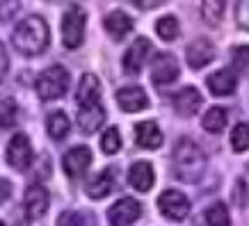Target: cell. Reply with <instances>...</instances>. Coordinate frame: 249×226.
<instances>
[{
	"instance_id": "cell-32",
	"label": "cell",
	"mask_w": 249,
	"mask_h": 226,
	"mask_svg": "<svg viewBox=\"0 0 249 226\" xmlns=\"http://www.w3.org/2000/svg\"><path fill=\"white\" fill-rule=\"evenodd\" d=\"M249 67V46L233 48V71H245Z\"/></svg>"
},
{
	"instance_id": "cell-27",
	"label": "cell",
	"mask_w": 249,
	"mask_h": 226,
	"mask_svg": "<svg viewBox=\"0 0 249 226\" xmlns=\"http://www.w3.org/2000/svg\"><path fill=\"white\" fill-rule=\"evenodd\" d=\"M206 219H208V224L211 226H231V215H229V208L227 204H213L208 210H206Z\"/></svg>"
},
{
	"instance_id": "cell-15",
	"label": "cell",
	"mask_w": 249,
	"mask_h": 226,
	"mask_svg": "<svg viewBox=\"0 0 249 226\" xmlns=\"http://www.w3.org/2000/svg\"><path fill=\"white\" fill-rule=\"evenodd\" d=\"M106 121V110L101 103H91V105H80L78 107V126L83 133L91 135L101 128V123Z\"/></svg>"
},
{
	"instance_id": "cell-6",
	"label": "cell",
	"mask_w": 249,
	"mask_h": 226,
	"mask_svg": "<svg viewBox=\"0 0 249 226\" xmlns=\"http://www.w3.org/2000/svg\"><path fill=\"white\" fill-rule=\"evenodd\" d=\"M140 215H142V206L137 204L135 199L124 196V199H119L117 204L110 206V210H107V222H110V226H130L140 219Z\"/></svg>"
},
{
	"instance_id": "cell-4",
	"label": "cell",
	"mask_w": 249,
	"mask_h": 226,
	"mask_svg": "<svg viewBox=\"0 0 249 226\" xmlns=\"http://www.w3.org/2000/svg\"><path fill=\"white\" fill-rule=\"evenodd\" d=\"M85 23H87V14L80 7L71 5L62 16V41L69 51H76L83 44L85 37Z\"/></svg>"
},
{
	"instance_id": "cell-22",
	"label": "cell",
	"mask_w": 249,
	"mask_h": 226,
	"mask_svg": "<svg viewBox=\"0 0 249 226\" xmlns=\"http://www.w3.org/2000/svg\"><path fill=\"white\" fill-rule=\"evenodd\" d=\"M46 130H48V135L53 137V139H64L69 135V130H71V121H69L67 112H53L46 121Z\"/></svg>"
},
{
	"instance_id": "cell-31",
	"label": "cell",
	"mask_w": 249,
	"mask_h": 226,
	"mask_svg": "<svg viewBox=\"0 0 249 226\" xmlns=\"http://www.w3.org/2000/svg\"><path fill=\"white\" fill-rule=\"evenodd\" d=\"M235 23L240 30H249V0H235Z\"/></svg>"
},
{
	"instance_id": "cell-19",
	"label": "cell",
	"mask_w": 249,
	"mask_h": 226,
	"mask_svg": "<svg viewBox=\"0 0 249 226\" xmlns=\"http://www.w3.org/2000/svg\"><path fill=\"white\" fill-rule=\"evenodd\" d=\"M76 101L78 107L80 105H91V103H101V83L94 73H85L78 83L76 91Z\"/></svg>"
},
{
	"instance_id": "cell-18",
	"label": "cell",
	"mask_w": 249,
	"mask_h": 226,
	"mask_svg": "<svg viewBox=\"0 0 249 226\" xmlns=\"http://www.w3.org/2000/svg\"><path fill=\"white\" fill-rule=\"evenodd\" d=\"M135 144L142 149H158L162 144V130L156 121H140L135 126Z\"/></svg>"
},
{
	"instance_id": "cell-34",
	"label": "cell",
	"mask_w": 249,
	"mask_h": 226,
	"mask_svg": "<svg viewBox=\"0 0 249 226\" xmlns=\"http://www.w3.org/2000/svg\"><path fill=\"white\" fill-rule=\"evenodd\" d=\"M9 73V55H7V48L0 44V83L7 78Z\"/></svg>"
},
{
	"instance_id": "cell-30",
	"label": "cell",
	"mask_w": 249,
	"mask_h": 226,
	"mask_svg": "<svg viewBox=\"0 0 249 226\" xmlns=\"http://www.w3.org/2000/svg\"><path fill=\"white\" fill-rule=\"evenodd\" d=\"M231 146L238 153L249 151V126L247 123H238L233 128V133H231Z\"/></svg>"
},
{
	"instance_id": "cell-33",
	"label": "cell",
	"mask_w": 249,
	"mask_h": 226,
	"mask_svg": "<svg viewBox=\"0 0 249 226\" xmlns=\"http://www.w3.org/2000/svg\"><path fill=\"white\" fill-rule=\"evenodd\" d=\"M18 0H0V21H9L14 18L16 12H18Z\"/></svg>"
},
{
	"instance_id": "cell-36",
	"label": "cell",
	"mask_w": 249,
	"mask_h": 226,
	"mask_svg": "<svg viewBox=\"0 0 249 226\" xmlns=\"http://www.w3.org/2000/svg\"><path fill=\"white\" fill-rule=\"evenodd\" d=\"M140 9H153L156 5H160V2H165V0H133Z\"/></svg>"
},
{
	"instance_id": "cell-9",
	"label": "cell",
	"mask_w": 249,
	"mask_h": 226,
	"mask_svg": "<svg viewBox=\"0 0 249 226\" xmlns=\"http://www.w3.org/2000/svg\"><path fill=\"white\" fill-rule=\"evenodd\" d=\"M178 78V62L169 53L156 55L151 64V80L153 85H169Z\"/></svg>"
},
{
	"instance_id": "cell-24",
	"label": "cell",
	"mask_w": 249,
	"mask_h": 226,
	"mask_svg": "<svg viewBox=\"0 0 249 226\" xmlns=\"http://www.w3.org/2000/svg\"><path fill=\"white\" fill-rule=\"evenodd\" d=\"M18 105L12 96H0V130H7L16 123Z\"/></svg>"
},
{
	"instance_id": "cell-23",
	"label": "cell",
	"mask_w": 249,
	"mask_h": 226,
	"mask_svg": "<svg viewBox=\"0 0 249 226\" xmlns=\"http://www.w3.org/2000/svg\"><path fill=\"white\" fill-rule=\"evenodd\" d=\"M201 126H204V130L213 133V135L222 133V130L227 128V110H224V107H211V110L204 114Z\"/></svg>"
},
{
	"instance_id": "cell-16",
	"label": "cell",
	"mask_w": 249,
	"mask_h": 226,
	"mask_svg": "<svg viewBox=\"0 0 249 226\" xmlns=\"http://www.w3.org/2000/svg\"><path fill=\"white\" fill-rule=\"evenodd\" d=\"M206 85H208L211 94H215V96H229L238 87V78H235L233 69H219L213 75H208Z\"/></svg>"
},
{
	"instance_id": "cell-12",
	"label": "cell",
	"mask_w": 249,
	"mask_h": 226,
	"mask_svg": "<svg viewBox=\"0 0 249 226\" xmlns=\"http://www.w3.org/2000/svg\"><path fill=\"white\" fill-rule=\"evenodd\" d=\"M149 53H151V41L146 37L135 39V41L128 46V51L124 53V71H126V73H137V71L142 69V64L146 62Z\"/></svg>"
},
{
	"instance_id": "cell-2",
	"label": "cell",
	"mask_w": 249,
	"mask_h": 226,
	"mask_svg": "<svg viewBox=\"0 0 249 226\" xmlns=\"http://www.w3.org/2000/svg\"><path fill=\"white\" fill-rule=\"evenodd\" d=\"M206 165H208L206 153L192 139L188 137L178 139L172 153V167L176 178H181L183 183H196L206 174Z\"/></svg>"
},
{
	"instance_id": "cell-11",
	"label": "cell",
	"mask_w": 249,
	"mask_h": 226,
	"mask_svg": "<svg viewBox=\"0 0 249 226\" xmlns=\"http://www.w3.org/2000/svg\"><path fill=\"white\" fill-rule=\"evenodd\" d=\"M185 60H188L190 69H204L208 62L215 60V46H213V41L206 37L195 39L188 46V51H185Z\"/></svg>"
},
{
	"instance_id": "cell-37",
	"label": "cell",
	"mask_w": 249,
	"mask_h": 226,
	"mask_svg": "<svg viewBox=\"0 0 249 226\" xmlns=\"http://www.w3.org/2000/svg\"><path fill=\"white\" fill-rule=\"evenodd\" d=\"M0 226H5V224H2V222H0Z\"/></svg>"
},
{
	"instance_id": "cell-3",
	"label": "cell",
	"mask_w": 249,
	"mask_h": 226,
	"mask_svg": "<svg viewBox=\"0 0 249 226\" xmlns=\"http://www.w3.org/2000/svg\"><path fill=\"white\" fill-rule=\"evenodd\" d=\"M37 94L41 101H55V98H62L69 89V71L60 64H53V67L44 69L39 73L37 83Z\"/></svg>"
},
{
	"instance_id": "cell-1",
	"label": "cell",
	"mask_w": 249,
	"mask_h": 226,
	"mask_svg": "<svg viewBox=\"0 0 249 226\" xmlns=\"http://www.w3.org/2000/svg\"><path fill=\"white\" fill-rule=\"evenodd\" d=\"M48 41H51L48 23L37 14L23 18L14 28V35H12L14 48L21 55H28V57H35V55L44 53L46 48H48Z\"/></svg>"
},
{
	"instance_id": "cell-13",
	"label": "cell",
	"mask_w": 249,
	"mask_h": 226,
	"mask_svg": "<svg viewBox=\"0 0 249 226\" xmlns=\"http://www.w3.org/2000/svg\"><path fill=\"white\" fill-rule=\"evenodd\" d=\"M117 103L124 112H142L149 107V96L142 87H124L117 91Z\"/></svg>"
},
{
	"instance_id": "cell-7",
	"label": "cell",
	"mask_w": 249,
	"mask_h": 226,
	"mask_svg": "<svg viewBox=\"0 0 249 226\" xmlns=\"http://www.w3.org/2000/svg\"><path fill=\"white\" fill-rule=\"evenodd\" d=\"M7 162L14 169H18V172H25L28 167H30L32 162V144L30 139L23 135V133H18V135H14L12 139H9L7 144Z\"/></svg>"
},
{
	"instance_id": "cell-25",
	"label": "cell",
	"mask_w": 249,
	"mask_h": 226,
	"mask_svg": "<svg viewBox=\"0 0 249 226\" xmlns=\"http://www.w3.org/2000/svg\"><path fill=\"white\" fill-rule=\"evenodd\" d=\"M224 2L227 0H204V7H201V16L208 25H219L222 16H224Z\"/></svg>"
},
{
	"instance_id": "cell-14",
	"label": "cell",
	"mask_w": 249,
	"mask_h": 226,
	"mask_svg": "<svg viewBox=\"0 0 249 226\" xmlns=\"http://www.w3.org/2000/svg\"><path fill=\"white\" fill-rule=\"evenodd\" d=\"M128 183L130 188L137 190V192H151L153 183H156V174H153V167L149 162H133L128 169Z\"/></svg>"
},
{
	"instance_id": "cell-20",
	"label": "cell",
	"mask_w": 249,
	"mask_h": 226,
	"mask_svg": "<svg viewBox=\"0 0 249 226\" xmlns=\"http://www.w3.org/2000/svg\"><path fill=\"white\" fill-rule=\"evenodd\" d=\"M103 28H106V32L110 37L119 41V39H124L133 30V18L126 12H110L106 16V21H103Z\"/></svg>"
},
{
	"instance_id": "cell-8",
	"label": "cell",
	"mask_w": 249,
	"mask_h": 226,
	"mask_svg": "<svg viewBox=\"0 0 249 226\" xmlns=\"http://www.w3.org/2000/svg\"><path fill=\"white\" fill-rule=\"evenodd\" d=\"M91 165V151L87 146H73V149H69L64 153V158H62V167H64V172L67 176L71 178H78V176H83Z\"/></svg>"
},
{
	"instance_id": "cell-5",
	"label": "cell",
	"mask_w": 249,
	"mask_h": 226,
	"mask_svg": "<svg viewBox=\"0 0 249 226\" xmlns=\"http://www.w3.org/2000/svg\"><path fill=\"white\" fill-rule=\"evenodd\" d=\"M158 208L167 219L172 222H183L190 215V201L188 196L178 190H165L158 196Z\"/></svg>"
},
{
	"instance_id": "cell-17",
	"label": "cell",
	"mask_w": 249,
	"mask_h": 226,
	"mask_svg": "<svg viewBox=\"0 0 249 226\" xmlns=\"http://www.w3.org/2000/svg\"><path fill=\"white\" fill-rule=\"evenodd\" d=\"M201 107V94L195 87H183L176 96H174V110L178 117L188 119L192 114H196V110Z\"/></svg>"
},
{
	"instance_id": "cell-28",
	"label": "cell",
	"mask_w": 249,
	"mask_h": 226,
	"mask_svg": "<svg viewBox=\"0 0 249 226\" xmlns=\"http://www.w3.org/2000/svg\"><path fill=\"white\" fill-rule=\"evenodd\" d=\"M156 32H158L160 39H165V41H172V39L178 37V21H176V16H160L158 23H156Z\"/></svg>"
},
{
	"instance_id": "cell-26",
	"label": "cell",
	"mask_w": 249,
	"mask_h": 226,
	"mask_svg": "<svg viewBox=\"0 0 249 226\" xmlns=\"http://www.w3.org/2000/svg\"><path fill=\"white\" fill-rule=\"evenodd\" d=\"M57 226H94V219L85 210H64L57 217Z\"/></svg>"
},
{
	"instance_id": "cell-29",
	"label": "cell",
	"mask_w": 249,
	"mask_h": 226,
	"mask_svg": "<svg viewBox=\"0 0 249 226\" xmlns=\"http://www.w3.org/2000/svg\"><path fill=\"white\" fill-rule=\"evenodd\" d=\"M121 149V135H119V128H114V126H110V128L101 135V151L106 153V156H114L117 151Z\"/></svg>"
},
{
	"instance_id": "cell-21",
	"label": "cell",
	"mask_w": 249,
	"mask_h": 226,
	"mask_svg": "<svg viewBox=\"0 0 249 226\" xmlns=\"http://www.w3.org/2000/svg\"><path fill=\"white\" fill-rule=\"evenodd\" d=\"M114 190V169H103L98 172L89 183H87V194L89 199H106Z\"/></svg>"
},
{
	"instance_id": "cell-10",
	"label": "cell",
	"mask_w": 249,
	"mask_h": 226,
	"mask_svg": "<svg viewBox=\"0 0 249 226\" xmlns=\"http://www.w3.org/2000/svg\"><path fill=\"white\" fill-rule=\"evenodd\" d=\"M48 204H51V199H48V192H46L44 185H30V188L25 190V196H23V206H25V215L28 219H39L48 210Z\"/></svg>"
},
{
	"instance_id": "cell-35",
	"label": "cell",
	"mask_w": 249,
	"mask_h": 226,
	"mask_svg": "<svg viewBox=\"0 0 249 226\" xmlns=\"http://www.w3.org/2000/svg\"><path fill=\"white\" fill-rule=\"evenodd\" d=\"M9 196H12V183L5 181V178H0V204H5Z\"/></svg>"
}]
</instances>
